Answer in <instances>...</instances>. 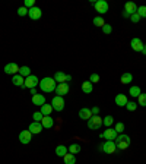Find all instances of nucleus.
<instances>
[{
  "mask_svg": "<svg viewBox=\"0 0 146 164\" xmlns=\"http://www.w3.org/2000/svg\"><path fill=\"white\" fill-rule=\"evenodd\" d=\"M56 87H57V82L54 81L53 78H43L40 81V88L43 92H47V94H50V92L56 91Z\"/></svg>",
  "mask_w": 146,
  "mask_h": 164,
  "instance_id": "1",
  "label": "nucleus"
},
{
  "mask_svg": "<svg viewBox=\"0 0 146 164\" xmlns=\"http://www.w3.org/2000/svg\"><path fill=\"white\" fill-rule=\"evenodd\" d=\"M115 146H117V150H127L130 144H132V139L128 135H124V133H118L117 138H115Z\"/></svg>",
  "mask_w": 146,
  "mask_h": 164,
  "instance_id": "2",
  "label": "nucleus"
},
{
  "mask_svg": "<svg viewBox=\"0 0 146 164\" xmlns=\"http://www.w3.org/2000/svg\"><path fill=\"white\" fill-rule=\"evenodd\" d=\"M98 148H99L102 152H105V154H114L115 151H117V146H115V142L114 141L102 142V144H99V146H98Z\"/></svg>",
  "mask_w": 146,
  "mask_h": 164,
  "instance_id": "3",
  "label": "nucleus"
},
{
  "mask_svg": "<svg viewBox=\"0 0 146 164\" xmlns=\"http://www.w3.org/2000/svg\"><path fill=\"white\" fill-rule=\"evenodd\" d=\"M40 85V81H38V76L35 75H29L28 78H25V82H23V87L22 88H28V90H32Z\"/></svg>",
  "mask_w": 146,
  "mask_h": 164,
  "instance_id": "4",
  "label": "nucleus"
},
{
  "mask_svg": "<svg viewBox=\"0 0 146 164\" xmlns=\"http://www.w3.org/2000/svg\"><path fill=\"white\" fill-rule=\"evenodd\" d=\"M51 107L56 111H63V109H64V100H63V97L54 95L53 100H51Z\"/></svg>",
  "mask_w": 146,
  "mask_h": 164,
  "instance_id": "5",
  "label": "nucleus"
},
{
  "mask_svg": "<svg viewBox=\"0 0 146 164\" xmlns=\"http://www.w3.org/2000/svg\"><path fill=\"white\" fill-rule=\"evenodd\" d=\"M117 131L115 129H111V128H107L104 132L99 135L101 139H105V141H115V138H117Z\"/></svg>",
  "mask_w": 146,
  "mask_h": 164,
  "instance_id": "6",
  "label": "nucleus"
},
{
  "mask_svg": "<svg viewBox=\"0 0 146 164\" xmlns=\"http://www.w3.org/2000/svg\"><path fill=\"white\" fill-rule=\"evenodd\" d=\"M101 126H102V117H99V116H92L88 120V128L92 129V131H97Z\"/></svg>",
  "mask_w": 146,
  "mask_h": 164,
  "instance_id": "7",
  "label": "nucleus"
},
{
  "mask_svg": "<svg viewBox=\"0 0 146 164\" xmlns=\"http://www.w3.org/2000/svg\"><path fill=\"white\" fill-rule=\"evenodd\" d=\"M19 141H21V144H23V145H28V144L32 141V133L29 132L28 129L21 131V132H19Z\"/></svg>",
  "mask_w": 146,
  "mask_h": 164,
  "instance_id": "8",
  "label": "nucleus"
},
{
  "mask_svg": "<svg viewBox=\"0 0 146 164\" xmlns=\"http://www.w3.org/2000/svg\"><path fill=\"white\" fill-rule=\"evenodd\" d=\"M95 10H97L99 15H104L108 12V3H107L105 0H98V2H95Z\"/></svg>",
  "mask_w": 146,
  "mask_h": 164,
  "instance_id": "9",
  "label": "nucleus"
},
{
  "mask_svg": "<svg viewBox=\"0 0 146 164\" xmlns=\"http://www.w3.org/2000/svg\"><path fill=\"white\" fill-rule=\"evenodd\" d=\"M28 16L32 19V21H38V19L43 16V10L40 9V8H37V6H34L32 9L28 10Z\"/></svg>",
  "mask_w": 146,
  "mask_h": 164,
  "instance_id": "10",
  "label": "nucleus"
},
{
  "mask_svg": "<svg viewBox=\"0 0 146 164\" xmlns=\"http://www.w3.org/2000/svg\"><path fill=\"white\" fill-rule=\"evenodd\" d=\"M43 125H41V122H32L29 126H28V131L32 133V135H38V133L43 132Z\"/></svg>",
  "mask_w": 146,
  "mask_h": 164,
  "instance_id": "11",
  "label": "nucleus"
},
{
  "mask_svg": "<svg viewBox=\"0 0 146 164\" xmlns=\"http://www.w3.org/2000/svg\"><path fill=\"white\" fill-rule=\"evenodd\" d=\"M69 92V84L67 82H63V84H57L56 87V94L60 97H64Z\"/></svg>",
  "mask_w": 146,
  "mask_h": 164,
  "instance_id": "12",
  "label": "nucleus"
},
{
  "mask_svg": "<svg viewBox=\"0 0 146 164\" xmlns=\"http://www.w3.org/2000/svg\"><path fill=\"white\" fill-rule=\"evenodd\" d=\"M3 70H5V73H8V75H18L19 73V66L16 63H8Z\"/></svg>",
  "mask_w": 146,
  "mask_h": 164,
  "instance_id": "13",
  "label": "nucleus"
},
{
  "mask_svg": "<svg viewBox=\"0 0 146 164\" xmlns=\"http://www.w3.org/2000/svg\"><path fill=\"white\" fill-rule=\"evenodd\" d=\"M130 46H132V49L134 51H142V49H143V43H142L140 38L134 37V38H132V41H130Z\"/></svg>",
  "mask_w": 146,
  "mask_h": 164,
  "instance_id": "14",
  "label": "nucleus"
},
{
  "mask_svg": "<svg viewBox=\"0 0 146 164\" xmlns=\"http://www.w3.org/2000/svg\"><path fill=\"white\" fill-rule=\"evenodd\" d=\"M41 125H43L44 129H51L54 126V119L51 116H44L43 120H41Z\"/></svg>",
  "mask_w": 146,
  "mask_h": 164,
  "instance_id": "15",
  "label": "nucleus"
},
{
  "mask_svg": "<svg viewBox=\"0 0 146 164\" xmlns=\"http://www.w3.org/2000/svg\"><path fill=\"white\" fill-rule=\"evenodd\" d=\"M92 116H93V114H92V111H91V109H86V107H83V109L79 110V117L82 119V120H86V122H88V120L92 117Z\"/></svg>",
  "mask_w": 146,
  "mask_h": 164,
  "instance_id": "16",
  "label": "nucleus"
},
{
  "mask_svg": "<svg viewBox=\"0 0 146 164\" xmlns=\"http://www.w3.org/2000/svg\"><path fill=\"white\" fill-rule=\"evenodd\" d=\"M124 12H126V13H128L130 16H132L133 13H136V12H137L136 3H133V2H127V3L124 5Z\"/></svg>",
  "mask_w": 146,
  "mask_h": 164,
  "instance_id": "17",
  "label": "nucleus"
},
{
  "mask_svg": "<svg viewBox=\"0 0 146 164\" xmlns=\"http://www.w3.org/2000/svg\"><path fill=\"white\" fill-rule=\"evenodd\" d=\"M114 101H115V104L118 105V107H126V104H127V97L124 95V94H117L115 95V98H114Z\"/></svg>",
  "mask_w": 146,
  "mask_h": 164,
  "instance_id": "18",
  "label": "nucleus"
},
{
  "mask_svg": "<svg viewBox=\"0 0 146 164\" xmlns=\"http://www.w3.org/2000/svg\"><path fill=\"white\" fill-rule=\"evenodd\" d=\"M32 104L34 105H44L45 104V97L43 94H35V95H32Z\"/></svg>",
  "mask_w": 146,
  "mask_h": 164,
  "instance_id": "19",
  "label": "nucleus"
},
{
  "mask_svg": "<svg viewBox=\"0 0 146 164\" xmlns=\"http://www.w3.org/2000/svg\"><path fill=\"white\" fill-rule=\"evenodd\" d=\"M23 82H25V78L21 76V75H13V78H12V84H13L15 87H23Z\"/></svg>",
  "mask_w": 146,
  "mask_h": 164,
  "instance_id": "20",
  "label": "nucleus"
},
{
  "mask_svg": "<svg viewBox=\"0 0 146 164\" xmlns=\"http://www.w3.org/2000/svg\"><path fill=\"white\" fill-rule=\"evenodd\" d=\"M69 152V148L66 145H57L56 146V155L57 157H64Z\"/></svg>",
  "mask_w": 146,
  "mask_h": 164,
  "instance_id": "21",
  "label": "nucleus"
},
{
  "mask_svg": "<svg viewBox=\"0 0 146 164\" xmlns=\"http://www.w3.org/2000/svg\"><path fill=\"white\" fill-rule=\"evenodd\" d=\"M53 79L57 82V84H63V82H66V73H64V72H60V70H58V72L54 73Z\"/></svg>",
  "mask_w": 146,
  "mask_h": 164,
  "instance_id": "22",
  "label": "nucleus"
},
{
  "mask_svg": "<svg viewBox=\"0 0 146 164\" xmlns=\"http://www.w3.org/2000/svg\"><path fill=\"white\" fill-rule=\"evenodd\" d=\"M82 91H83L85 94H91V92L93 91V84L89 81H85L83 84H82Z\"/></svg>",
  "mask_w": 146,
  "mask_h": 164,
  "instance_id": "23",
  "label": "nucleus"
},
{
  "mask_svg": "<svg viewBox=\"0 0 146 164\" xmlns=\"http://www.w3.org/2000/svg\"><path fill=\"white\" fill-rule=\"evenodd\" d=\"M41 113H43V116H51V113H53V107H51V104H47L45 103L44 105H41Z\"/></svg>",
  "mask_w": 146,
  "mask_h": 164,
  "instance_id": "24",
  "label": "nucleus"
},
{
  "mask_svg": "<svg viewBox=\"0 0 146 164\" xmlns=\"http://www.w3.org/2000/svg\"><path fill=\"white\" fill-rule=\"evenodd\" d=\"M133 81V75L128 72H124L123 75H121V84L123 85H127V84H130V82Z\"/></svg>",
  "mask_w": 146,
  "mask_h": 164,
  "instance_id": "25",
  "label": "nucleus"
},
{
  "mask_svg": "<svg viewBox=\"0 0 146 164\" xmlns=\"http://www.w3.org/2000/svg\"><path fill=\"white\" fill-rule=\"evenodd\" d=\"M63 161H64V164H76V157L73 154H70V152H67L63 157Z\"/></svg>",
  "mask_w": 146,
  "mask_h": 164,
  "instance_id": "26",
  "label": "nucleus"
},
{
  "mask_svg": "<svg viewBox=\"0 0 146 164\" xmlns=\"http://www.w3.org/2000/svg\"><path fill=\"white\" fill-rule=\"evenodd\" d=\"M80 150H82V146H80L79 144H72V145L69 146V152H70V154H73V155L79 154Z\"/></svg>",
  "mask_w": 146,
  "mask_h": 164,
  "instance_id": "27",
  "label": "nucleus"
},
{
  "mask_svg": "<svg viewBox=\"0 0 146 164\" xmlns=\"http://www.w3.org/2000/svg\"><path fill=\"white\" fill-rule=\"evenodd\" d=\"M128 94H130V95L132 97H139L142 94V91H140V88L139 87H136V85H133V87H130V90H128Z\"/></svg>",
  "mask_w": 146,
  "mask_h": 164,
  "instance_id": "28",
  "label": "nucleus"
},
{
  "mask_svg": "<svg viewBox=\"0 0 146 164\" xmlns=\"http://www.w3.org/2000/svg\"><path fill=\"white\" fill-rule=\"evenodd\" d=\"M113 123H114V117H113V116H105V117L102 119V125H104L105 128H111Z\"/></svg>",
  "mask_w": 146,
  "mask_h": 164,
  "instance_id": "29",
  "label": "nucleus"
},
{
  "mask_svg": "<svg viewBox=\"0 0 146 164\" xmlns=\"http://www.w3.org/2000/svg\"><path fill=\"white\" fill-rule=\"evenodd\" d=\"M92 22H93V25H95V27H99V28H102L104 25H105V21H104V18H102V16H95Z\"/></svg>",
  "mask_w": 146,
  "mask_h": 164,
  "instance_id": "30",
  "label": "nucleus"
},
{
  "mask_svg": "<svg viewBox=\"0 0 146 164\" xmlns=\"http://www.w3.org/2000/svg\"><path fill=\"white\" fill-rule=\"evenodd\" d=\"M19 75L23 78H28L31 75V69L28 68V66H22V68H19Z\"/></svg>",
  "mask_w": 146,
  "mask_h": 164,
  "instance_id": "31",
  "label": "nucleus"
},
{
  "mask_svg": "<svg viewBox=\"0 0 146 164\" xmlns=\"http://www.w3.org/2000/svg\"><path fill=\"white\" fill-rule=\"evenodd\" d=\"M137 105L146 107V94H145V92H142L140 95L137 97Z\"/></svg>",
  "mask_w": 146,
  "mask_h": 164,
  "instance_id": "32",
  "label": "nucleus"
},
{
  "mask_svg": "<svg viewBox=\"0 0 146 164\" xmlns=\"http://www.w3.org/2000/svg\"><path fill=\"white\" fill-rule=\"evenodd\" d=\"M126 109H127L128 111H134V110L137 109V103H134V101H127V104H126Z\"/></svg>",
  "mask_w": 146,
  "mask_h": 164,
  "instance_id": "33",
  "label": "nucleus"
},
{
  "mask_svg": "<svg viewBox=\"0 0 146 164\" xmlns=\"http://www.w3.org/2000/svg\"><path fill=\"white\" fill-rule=\"evenodd\" d=\"M140 18H146V6H139L137 8V12H136Z\"/></svg>",
  "mask_w": 146,
  "mask_h": 164,
  "instance_id": "34",
  "label": "nucleus"
},
{
  "mask_svg": "<svg viewBox=\"0 0 146 164\" xmlns=\"http://www.w3.org/2000/svg\"><path fill=\"white\" fill-rule=\"evenodd\" d=\"M43 117H44V116H43V113H41V111H35V113L32 114L34 122H41V120H43Z\"/></svg>",
  "mask_w": 146,
  "mask_h": 164,
  "instance_id": "35",
  "label": "nucleus"
},
{
  "mask_svg": "<svg viewBox=\"0 0 146 164\" xmlns=\"http://www.w3.org/2000/svg\"><path fill=\"white\" fill-rule=\"evenodd\" d=\"M23 6L27 8L28 10L29 9H32L34 6H35V0H25V3H23Z\"/></svg>",
  "mask_w": 146,
  "mask_h": 164,
  "instance_id": "36",
  "label": "nucleus"
},
{
  "mask_svg": "<svg viewBox=\"0 0 146 164\" xmlns=\"http://www.w3.org/2000/svg\"><path fill=\"white\" fill-rule=\"evenodd\" d=\"M115 131H117V133H123L124 132V123L118 122V123H115Z\"/></svg>",
  "mask_w": 146,
  "mask_h": 164,
  "instance_id": "37",
  "label": "nucleus"
},
{
  "mask_svg": "<svg viewBox=\"0 0 146 164\" xmlns=\"http://www.w3.org/2000/svg\"><path fill=\"white\" fill-rule=\"evenodd\" d=\"M111 31H113V27H111L110 23H105V25L102 27V32H104V34H107V35H108V34H111Z\"/></svg>",
  "mask_w": 146,
  "mask_h": 164,
  "instance_id": "38",
  "label": "nucleus"
},
{
  "mask_svg": "<svg viewBox=\"0 0 146 164\" xmlns=\"http://www.w3.org/2000/svg\"><path fill=\"white\" fill-rule=\"evenodd\" d=\"M89 82H92V84H98V82H99V75H97V73H92V75H91V78H89Z\"/></svg>",
  "mask_w": 146,
  "mask_h": 164,
  "instance_id": "39",
  "label": "nucleus"
},
{
  "mask_svg": "<svg viewBox=\"0 0 146 164\" xmlns=\"http://www.w3.org/2000/svg\"><path fill=\"white\" fill-rule=\"evenodd\" d=\"M18 15H19V16H27V15H28V9L25 8V6L19 8V9H18Z\"/></svg>",
  "mask_w": 146,
  "mask_h": 164,
  "instance_id": "40",
  "label": "nucleus"
},
{
  "mask_svg": "<svg viewBox=\"0 0 146 164\" xmlns=\"http://www.w3.org/2000/svg\"><path fill=\"white\" fill-rule=\"evenodd\" d=\"M130 19H132V22H134V23H137V22H139V21H140V16H139V15H137V13H133L132 15V16H130Z\"/></svg>",
  "mask_w": 146,
  "mask_h": 164,
  "instance_id": "41",
  "label": "nucleus"
},
{
  "mask_svg": "<svg viewBox=\"0 0 146 164\" xmlns=\"http://www.w3.org/2000/svg\"><path fill=\"white\" fill-rule=\"evenodd\" d=\"M91 111H92L93 116H98V114H99V107H97V105H95V107H92V109H91Z\"/></svg>",
  "mask_w": 146,
  "mask_h": 164,
  "instance_id": "42",
  "label": "nucleus"
},
{
  "mask_svg": "<svg viewBox=\"0 0 146 164\" xmlns=\"http://www.w3.org/2000/svg\"><path fill=\"white\" fill-rule=\"evenodd\" d=\"M72 81V76L70 75H66V82H70Z\"/></svg>",
  "mask_w": 146,
  "mask_h": 164,
  "instance_id": "43",
  "label": "nucleus"
},
{
  "mask_svg": "<svg viewBox=\"0 0 146 164\" xmlns=\"http://www.w3.org/2000/svg\"><path fill=\"white\" fill-rule=\"evenodd\" d=\"M29 91H31L32 95H35V94H37V90H35V88H32V90H29Z\"/></svg>",
  "mask_w": 146,
  "mask_h": 164,
  "instance_id": "44",
  "label": "nucleus"
},
{
  "mask_svg": "<svg viewBox=\"0 0 146 164\" xmlns=\"http://www.w3.org/2000/svg\"><path fill=\"white\" fill-rule=\"evenodd\" d=\"M123 16H124V18H130V15L126 13V12H123Z\"/></svg>",
  "mask_w": 146,
  "mask_h": 164,
  "instance_id": "45",
  "label": "nucleus"
},
{
  "mask_svg": "<svg viewBox=\"0 0 146 164\" xmlns=\"http://www.w3.org/2000/svg\"><path fill=\"white\" fill-rule=\"evenodd\" d=\"M142 53H143V54H146V46H143V49H142Z\"/></svg>",
  "mask_w": 146,
  "mask_h": 164,
  "instance_id": "46",
  "label": "nucleus"
},
{
  "mask_svg": "<svg viewBox=\"0 0 146 164\" xmlns=\"http://www.w3.org/2000/svg\"><path fill=\"white\" fill-rule=\"evenodd\" d=\"M145 46H146V44H145Z\"/></svg>",
  "mask_w": 146,
  "mask_h": 164,
  "instance_id": "47",
  "label": "nucleus"
}]
</instances>
